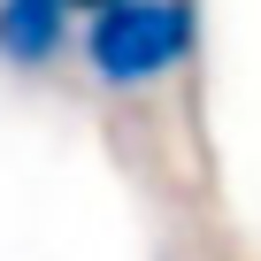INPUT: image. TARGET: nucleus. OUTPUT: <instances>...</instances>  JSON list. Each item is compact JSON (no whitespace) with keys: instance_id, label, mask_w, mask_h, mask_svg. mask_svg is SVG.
Listing matches in <instances>:
<instances>
[{"instance_id":"nucleus-2","label":"nucleus","mask_w":261,"mask_h":261,"mask_svg":"<svg viewBox=\"0 0 261 261\" xmlns=\"http://www.w3.org/2000/svg\"><path fill=\"white\" fill-rule=\"evenodd\" d=\"M62 46H69L62 0H0V62L8 69H46Z\"/></svg>"},{"instance_id":"nucleus-3","label":"nucleus","mask_w":261,"mask_h":261,"mask_svg":"<svg viewBox=\"0 0 261 261\" xmlns=\"http://www.w3.org/2000/svg\"><path fill=\"white\" fill-rule=\"evenodd\" d=\"M62 8H85V16H100V8H115V0H62Z\"/></svg>"},{"instance_id":"nucleus-1","label":"nucleus","mask_w":261,"mask_h":261,"mask_svg":"<svg viewBox=\"0 0 261 261\" xmlns=\"http://www.w3.org/2000/svg\"><path fill=\"white\" fill-rule=\"evenodd\" d=\"M192 54V8L185 0H115L85 23V69L115 92H139L169 77Z\"/></svg>"}]
</instances>
